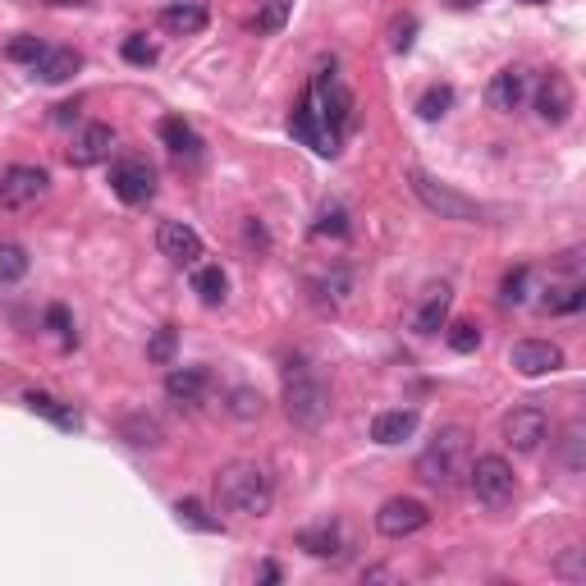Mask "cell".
<instances>
[{"mask_svg":"<svg viewBox=\"0 0 586 586\" xmlns=\"http://www.w3.org/2000/svg\"><path fill=\"white\" fill-rule=\"evenodd\" d=\"M28 252L19 248V243H0V284H19L23 275H28Z\"/></svg>","mask_w":586,"mask_h":586,"instance_id":"obj_30","label":"cell"},{"mask_svg":"<svg viewBox=\"0 0 586 586\" xmlns=\"http://www.w3.org/2000/svg\"><path fill=\"white\" fill-rule=\"evenodd\" d=\"M211 495H216L220 513H239V518H266L275 504V481L271 472L252 458H234L216 472L211 481Z\"/></svg>","mask_w":586,"mask_h":586,"instance_id":"obj_1","label":"cell"},{"mask_svg":"<svg viewBox=\"0 0 586 586\" xmlns=\"http://www.w3.org/2000/svg\"><path fill=\"white\" fill-rule=\"evenodd\" d=\"M316 234H321V239H326V234L344 239V234H348V211L335 207V202H330V207H321V216H316Z\"/></svg>","mask_w":586,"mask_h":586,"instance_id":"obj_39","label":"cell"},{"mask_svg":"<svg viewBox=\"0 0 586 586\" xmlns=\"http://www.w3.org/2000/svg\"><path fill=\"white\" fill-rule=\"evenodd\" d=\"M257 577H261V582H280V568H275V564H261Z\"/></svg>","mask_w":586,"mask_h":586,"instance_id":"obj_43","label":"cell"},{"mask_svg":"<svg viewBox=\"0 0 586 586\" xmlns=\"http://www.w3.org/2000/svg\"><path fill=\"white\" fill-rule=\"evenodd\" d=\"M532 106H536V115H541L545 124H564L568 115H573V106H577V97H573V83H568L559 69H550V74L536 83V92H532Z\"/></svg>","mask_w":586,"mask_h":586,"instance_id":"obj_12","label":"cell"},{"mask_svg":"<svg viewBox=\"0 0 586 586\" xmlns=\"http://www.w3.org/2000/svg\"><path fill=\"white\" fill-rule=\"evenodd\" d=\"M367 582H390V568H367Z\"/></svg>","mask_w":586,"mask_h":586,"instance_id":"obj_44","label":"cell"},{"mask_svg":"<svg viewBox=\"0 0 586 586\" xmlns=\"http://www.w3.org/2000/svg\"><path fill=\"white\" fill-rule=\"evenodd\" d=\"M582 303H586V289H582L577 280H568V284H550V289H545V312H554V316L582 312Z\"/></svg>","mask_w":586,"mask_h":586,"instance_id":"obj_27","label":"cell"},{"mask_svg":"<svg viewBox=\"0 0 586 586\" xmlns=\"http://www.w3.org/2000/svg\"><path fill=\"white\" fill-rule=\"evenodd\" d=\"M582 445H586V440H582V422H573V426L564 431V440H559V463H564L568 472H582V467H586Z\"/></svg>","mask_w":586,"mask_h":586,"instance_id":"obj_32","label":"cell"},{"mask_svg":"<svg viewBox=\"0 0 586 586\" xmlns=\"http://www.w3.org/2000/svg\"><path fill=\"white\" fill-rule=\"evenodd\" d=\"M467 486L486 509H509L513 495H518V477H513L509 458L500 454H481L467 463Z\"/></svg>","mask_w":586,"mask_h":586,"instance_id":"obj_4","label":"cell"},{"mask_svg":"<svg viewBox=\"0 0 586 586\" xmlns=\"http://www.w3.org/2000/svg\"><path fill=\"white\" fill-rule=\"evenodd\" d=\"M46 188H51V174L42 165H10V170L0 174V207H10V211L33 207V202L46 197Z\"/></svg>","mask_w":586,"mask_h":586,"instance_id":"obj_9","label":"cell"},{"mask_svg":"<svg viewBox=\"0 0 586 586\" xmlns=\"http://www.w3.org/2000/svg\"><path fill=\"white\" fill-rule=\"evenodd\" d=\"M431 522V509H426L422 500H413V495H394V500L380 504L376 513V532L385 536V541H403V536H417Z\"/></svg>","mask_w":586,"mask_h":586,"instance_id":"obj_8","label":"cell"},{"mask_svg":"<svg viewBox=\"0 0 586 586\" xmlns=\"http://www.w3.org/2000/svg\"><path fill=\"white\" fill-rule=\"evenodd\" d=\"M110 188L129 207H147L156 197V170L142 156H120V161L110 165Z\"/></svg>","mask_w":586,"mask_h":586,"instance_id":"obj_7","label":"cell"},{"mask_svg":"<svg viewBox=\"0 0 586 586\" xmlns=\"http://www.w3.org/2000/svg\"><path fill=\"white\" fill-rule=\"evenodd\" d=\"M289 133L298 142H307L316 156H335L339 152V142L330 138L326 129H321V120H316V110H312V101H303V106L293 110V120H289Z\"/></svg>","mask_w":586,"mask_h":586,"instance_id":"obj_17","label":"cell"},{"mask_svg":"<svg viewBox=\"0 0 586 586\" xmlns=\"http://www.w3.org/2000/svg\"><path fill=\"white\" fill-rule=\"evenodd\" d=\"M156 248H161V257H170L174 266H197V261H202V234H197L193 225H184V220H165L161 234H156Z\"/></svg>","mask_w":586,"mask_h":586,"instance_id":"obj_14","label":"cell"},{"mask_svg":"<svg viewBox=\"0 0 586 586\" xmlns=\"http://www.w3.org/2000/svg\"><path fill=\"white\" fill-rule=\"evenodd\" d=\"M174 513H179V522H184V527H193V532H220V518H211V513L202 509L197 500H179V504H174Z\"/></svg>","mask_w":586,"mask_h":586,"instance_id":"obj_34","label":"cell"},{"mask_svg":"<svg viewBox=\"0 0 586 586\" xmlns=\"http://www.w3.org/2000/svg\"><path fill=\"white\" fill-rule=\"evenodd\" d=\"M467 463H472V458H467V431L445 426V431L422 449V458H417V477L435 490H454L458 481L467 477Z\"/></svg>","mask_w":586,"mask_h":586,"instance_id":"obj_2","label":"cell"},{"mask_svg":"<svg viewBox=\"0 0 586 586\" xmlns=\"http://www.w3.org/2000/svg\"><path fill=\"white\" fill-rule=\"evenodd\" d=\"M449 110H454V87L449 83H431L422 97H417V115H422V120H445Z\"/></svg>","mask_w":586,"mask_h":586,"instance_id":"obj_28","label":"cell"},{"mask_svg":"<svg viewBox=\"0 0 586 586\" xmlns=\"http://www.w3.org/2000/svg\"><path fill=\"white\" fill-rule=\"evenodd\" d=\"M124 60L129 65H156V46L142 33H133V37H124Z\"/></svg>","mask_w":586,"mask_h":586,"instance_id":"obj_40","label":"cell"},{"mask_svg":"<svg viewBox=\"0 0 586 586\" xmlns=\"http://www.w3.org/2000/svg\"><path fill=\"white\" fill-rule=\"evenodd\" d=\"M193 293L207 307H220L229 298V275L220 271V266H197L193 271Z\"/></svg>","mask_w":586,"mask_h":586,"instance_id":"obj_25","label":"cell"},{"mask_svg":"<svg viewBox=\"0 0 586 586\" xmlns=\"http://www.w3.org/2000/svg\"><path fill=\"white\" fill-rule=\"evenodd\" d=\"M449 303H454L449 284H440V289H426L422 307L413 312V330H417V335H440V330L449 326Z\"/></svg>","mask_w":586,"mask_h":586,"instance_id":"obj_18","label":"cell"},{"mask_svg":"<svg viewBox=\"0 0 586 586\" xmlns=\"http://www.w3.org/2000/svg\"><path fill=\"white\" fill-rule=\"evenodd\" d=\"M527 92H532V83H527V69L509 65V69H500V74L490 78L486 101H490V110H500V115H513V110H522Z\"/></svg>","mask_w":586,"mask_h":586,"instance_id":"obj_15","label":"cell"},{"mask_svg":"<svg viewBox=\"0 0 586 586\" xmlns=\"http://www.w3.org/2000/svg\"><path fill=\"white\" fill-rule=\"evenodd\" d=\"M23 408H28V413H42V417H51L55 426H60V431H78V413L74 408H69V403H60V399H51V394H42V390H28L23 394Z\"/></svg>","mask_w":586,"mask_h":586,"instance_id":"obj_23","label":"cell"},{"mask_svg":"<svg viewBox=\"0 0 586 586\" xmlns=\"http://www.w3.org/2000/svg\"><path fill=\"white\" fill-rule=\"evenodd\" d=\"M110 152H115V129H110V124H83L65 156L74 170H92V165L110 161Z\"/></svg>","mask_w":586,"mask_h":586,"instance_id":"obj_13","label":"cell"},{"mask_svg":"<svg viewBox=\"0 0 586 586\" xmlns=\"http://www.w3.org/2000/svg\"><path fill=\"white\" fill-rule=\"evenodd\" d=\"M408 184H413V193H417V202H422L431 216H440V220H458V225H477L486 211L472 202L467 193H458L454 184H445V179H435L431 170H408Z\"/></svg>","mask_w":586,"mask_h":586,"instance_id":"obj_3","label":"cell"},{"mask_svg":"<svg viewBox=\"0 0 586 586\" xmlns=\"http://www.w3.org/2000/svg\"><path fill=\"white\" fill-rule=\"evenodd\" d=\"M225 408H229V417H239V422H257L266 399H261L257 390H248V385H239V390L225 394Z\"/></svg>","mask_w":586,"mask_h":586,"instance_id":"obj_29","label":"cell"},{"mask_svg":"<svg viewBox=\"0 0 586 586\" xmlns=\"http://www.w3.org/2000/svg\"><path fill=\"white\" fill-rule=\"evenodd\" d=\"M509 367L527 380L550 376V371L564 367V348L550 344V339H518V344L509 348Z\"/></svg>","mask_w":586,"mask_h":586,"instance_id":"obj_11","label":"cell"},{"mask_svg":"<svg viewBox=\"0 0 586 586\" xmlns=\"http://www.w3.org/2000/svg\"><path fill=\"white\" fill-rule=\"evenodd\" d=\"M554 573L564 577V582H586V550L582 545H568V550L554 559Z\"/></svg>","mask_w":586,"mask_h":586,"instance_id":"obj_35","label":"cell"},{"mask_svg":"<svg viewBox=\"0 0 586 586\" xmlns=\"http://www.w3.org/2000/svg\"><path fill=\"white\" fill-rule=\"evenodd\" d=\"M46 330H51V335H60V339H74V316H69V307H60V303H51L46 307Z\"/></svg>","mask_w":586,"mask_h":586,"instance_id":"obj_42","label":"cell"},{"mask_svg":"<svg viewBox=\"0 0 586 586\" xmlns=\"http://www.w3.org/2000/svg\"><path fill=\"white\" fill-rule=\"evenodd\" d=\"M527 280H532V271H527V266H518V271L504 275V284H500V303H509V307L527 303Z\"/></svg>","mask_w":586,"mask_h":586,"instance_id":"obj_38","label":"cell"},{"mask_svg":"<svg viewBox=\"0 0 586 586\" xmlns=\"http://www.w3.org/2000/svg\"><path fill=\"white\" fill-rule=\"evenodd\" d=\"M120 435L129 440L133 449H161V426H156V417H147V413H133V417H124V426H120Z\"/></svg>","mask_w":586,"mask_h":586,"instance_id":"obj_26","label":"cell"},{"mask_svg":"<svg viewBox=\"0 0 586 586\" xmlns=\"http://www.w3.org/2000/svg\"><path fill=\"white\" fill-rule=\"evenodd\" d=\"M46 5H83V0H46Z\"/></svg>","mask_w":586,"mask_h":586,"instance_id":"obj_46","label":"cell"},{"mask_svg":"<svg viewBox=\"0 0 586 586\" xmlns=\"http://www.w3.org/2000/svg\"><path fill=\"white\" fill-rule=\"evenodd\" d=\"M5 55H10V60H19V65H37V60L46 55V46L37 42V37H19V42L5 46Z\"/></svg>","mask_w":586,"mask_h":586,"instance_id":"obj_41","label":"cell"},{"mask_svg":"<svg viewBox=\"0 0 586 586\" xmlns=\"http://www.w3.org/2000/svg\"><path fill=\"white\" fill-rule=\"evenodd\" d=\"M207 23H211V14H207V5H197V0H179V5H170V10L161 14V28L174 37H197Z\"/></svg>","mask_w":586,"mask_h":586,"instance_id":"obj_20","label":"cell"},{"mask_svg":"<svg viewBox=\"0 0 586 586\" xmlns=\"http://www.w3.org/2000/svg\"><path fill=\"white\" fill-rule=\"evenodd\" d=\"M298 545H303L312 559H339V554H344V532H339V522H321V527L298 532Z\"/></svg>","mask_w":586,"mask_h":586,"instance_id":"obj_22","label":"cell"},{"mask_svg":"<svg viewBox=\"0 0 586 586\" xmlns=\"http://www.w3.org/2000/svg\"><path fill=\"white\" fill-rule=\"evenodd\" d=\"M522 5H550V0H522Z\"/></svg>","mask_w":586,"mask_h":586,"instance_id":"obj_47","label":"cell"},{"mask_svg":"<svg viewBox=\"0 0 586 586\" xmlns=\"http://www.w3.org/2000/svg\"><path fill=\"white\" fill-rule=\"evenodd\" d=\"M413 42H417V19H413V14L394 19L390 23V51L394 55H408V51H413Z\"/></svg>","mask_w":586,"mask_h":586,"instance_id":"obj_37","label":"cell"},{"mask_svg":"<svg viewBox=\"0 0 586 586\" xmlns=\"http://www.w3.org/2000/svg\"><path fill=\"white\" fill-rule=\"evenodd\" d=\"M284 413H289L293 426L316 431L330 417V390L316 376H307V371L303 376H289V385H284Z\"/></svg>","mask_w":586,"mask_h":586,"instance_id":"obj_6","label":"cell"},{"mask_svg":"<svg viewBox=\"0 0 586 586\" xmlns=\"http://www.w3.org/2000/svg\"><path fill=\"white\" fill-rule=\"evenodd\" d=\"M161 142L170 147L174 156H197V152H202V138H197L193 124L179 120V115H165V120H161Z\"/></svg>","mask_w":586,"mask_h":586,"instance_id":"obj_24","label":"cell"},{"mask_svg":"<svg viewBox=\"0 0 586 586\" xmlns=\"http://www.w3.org/2000/svg\"><path fill=\"white\" fill-rule=\"evenodd\" d=\"M307 101H312V110H316V120H321V129H326L335 142L344 138L348 120H353V92L339 83L335 65L321 69V74L312 78V92H307Z\"/></svg>","mask_w":586,"mask_h":586,"instance_id":"obj_5","label":"cell"},{"mask_svg":"<svg viewBox=\"0 0 586 586\" xmlns=\"http://www.w3.org/2000/svg\"><path fill=\"white\" fill-rule=\"evenodd\" d=\"M500 435H504V445L518 449V454H536L541 440L550 435V417H545V408H536V403H522V408H513L500 422Z\"/></svg>","mask_w":586,"mask_h":586,"instance_id":"obj_10","label":"cell"},{"mask_svg":"<svg viewBox=\"0 0 586 586\" xmlns=\"http://www.w3.org/2000/svg\"><path fill=\"white\" fill-rule=\"evenodd\" d=\"M207 390H211L207 367H174L170 376H165V394H170L174 403H202Z\"/></svg>","mask_w":586,"mask_h":586,"instance_id":"obj_19","label":"cell"},{"mask_svg":"<svg viewBox=\"0 0 586 586\" xmlns=\"http://www.w3.org/2000/svg\"><path fill=\"white\" fill-rule=\"evenodd\" d=\"M37 78L42 83H69V78L83 69V55L78 51H69V46H46V55L37 60Z\"/></svg>","mask_w":586,"mask_h":586,"instance_id":"obj_21","label":"cell"},{"mask_svg":"<svg viewBox=\"0 0 586 586\" xmlns=\"http://www.w3.org/2000/svg\"><path fill=\"white\" fill-rule=\"evenodd\" d=\"M445 339L454 353H477L481 348V326L477 321H454V326H445Z\"/></svg>","mask_w":586,"mask_h":586,"instance_id":"obj_33","label":"cell"},{"mask_svg":"<svg viewBox=\"0 0 586 586\" xmlns=\"http://www.w3.org/2000/svg\"><path fill=\"white\" fill-rule=\"evenodd\" d=\"M289 14H293V0H266L261 14L252 19V28H257V33H280L284 23H289Z\"/></svg>","mask_w":586,"mask_h":586,"instance_id":"obj_31","label":"cell"},{"mask_svg":"<svg viewBox=\"0 0 586 586\" xmlns=\"http://www.w3.org/2000/svg\"><path fill=\"white\" fill-rule=\"evenodd\" d=\"M417 426H422L417 408H390V413H376L371 440H376V445H403V440H413L417 435Z\"/></svg>","mask_w":586,"mask_h":586,"instance_id":"obj_16","label":"cell"},{"mask_svg":"<svg viewBox=\"0 0 586 586\" xmlns=\"http://www.w3.org/2000/svg\"><path fill=\"white\" fill-rule=\"evenodd\" d=\"M174 344H179L174 326H161L152 335V344H147V362H156V367H170V362H174Z\"/></svg>","mask_w":586,"mask_h":586,"instance_id":"obj_36","label":"cell"},{"mask_svg":"<svg viewBox=\"0 0 586 586\" xmlns=\"http://www.w3.org/2000/svg\"><path fill=\"white\" fill-rule=\"evenodd\" d=\"M454 10H472V5H481V0H449Z\"/></svg>","mask_w":586,"mask_h":586,"instance_id":"obj_45","label":"cell"}]
</instances>
